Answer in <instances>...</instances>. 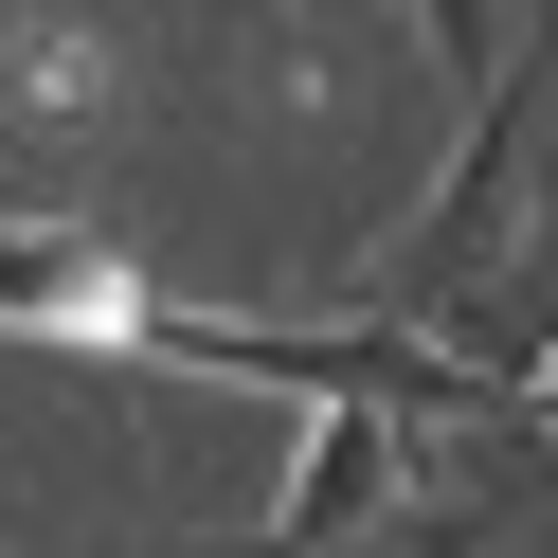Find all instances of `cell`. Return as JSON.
<instances>
[{
	"mask_svg": "<svg viewBox=\"0 0 558 558\" xmlns=\"http://www.w3.org/2000/svg\"><path fill=\"white\" fill-rule=\"evenodd\" d=\"M0 325H37V342H145L162 361V306L126 289V253H90V234H0Z\"/></svg>",
	"mask_w": 558,
	"mask_h": 558,
	"instance_id": "1",
	"label": "cell"
},
{
	"mask_svg": "<svg viewBox=\"0 0 558 558\" xmlns=\"http://www.w3.org/2000/svg\"><path fill=\"white\" fill-rule=\"evenodd\" d=\"M433 37H450V54H469V73H486V0H433Z\"/></svg>",
	"mask_w": 558,
	"mask_h": 558,
	"instance_id": "2",
	"label": "cell"
}]
</instances>
